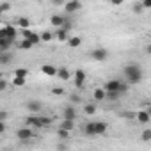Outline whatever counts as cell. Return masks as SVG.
Here are the masks:
<instances>
[{
	"mask_svg": "<svg viewBox=\"0 0 151 151\" xmlns=\"http://www.w3.org/2000/svg\"><path fill=\"white\" fill-rule=\"evenodd\" d=\"M84 114H87V116H94V114H96V105H94V103H87V105H84Z\"/></svg>",
	"mask_w": 151,
	"mask_h": 151,
	"instance_id": "83f0119b",
	"label": "cell"
},
{
	"mask_svg": "<svg viewBox=\"0 0 151 151\" xmlns=\"http://www.w3.org/2000/svg\"><path fill=\"white\" fill-rule=\"evenodd\" d=\"M132 11H133L135 14H142V13H144L146 9L142 7V4H133V7H132Z\"/></svg>",
	"mask_w": 151,
	"mask_h": 151,
	"instance_id": "4dcf8cb0",
	"label": "cell"
},
{
	"mask_svg": "<svg viewBox=\"0 0 151 151\" xmlns=\"http://www.w3.org/2000/svg\"><path fill=\"white\" fill-rule=\"evenodd\" d=\"M84 133L89 135V137H94V135H96V133H94V121H93V123H86V126H84Z\"/></svg>",
	"mask_w": 151,
	"mask_h": 151,
	"instance_id": "cb8c5ba5",
	"label": "cell"
},
{
	"mask_svg": "<svg viewBox=\"0 0 151 151\" xmlns=\"http://www.w3.org/2000/svg\"><path fill=\"white\" fill-rule=\"evenodd\" d=\"M68 46L69 48H78L80 45H82V37L80 36H75V37H68Z\"/></svg>",
	"mask_w": 151,
	"mask_h": 151,
	"instance_id": "e0dca14e",
	"label": "cell"
},
{
	"mask_svg": "<svg viewBox=\"0 0 151 151\" xmlns=\"http://www.w3.org/2000/svg\"><path fill=\"white\" fill-rule=\"evenodd\" d=\"M13 77H23V78H27L29 77V69L27 68H18V69L13 71Z\"/></svg>",
	"mask_w": 151,
	"mask_h": 151,
	"instance_id": "d4e9b609",
	"label": "cell"
},
{
	"mask_svg": "<svg viewBox=\"0 0 151 151\" xmlns=\"http://www.w3.org/2000/svg\"><path fill=\"white\" fill-rule=\"evenodd\" d=\"M16 25H18L20 29H30V25H32V23H30V20H29V18L22 16V18H18V20H16Z\"/></svg>",
	"mask_w": 151,
	"mask_h": 151,
	"instance_id": "44dd1931",
	"label": "cell"
},
{
	"mask_svg": "<svg viewBox=\"0 0 151 151\" xmlns=\"http://www.w3.org/2000/svg\"><path fill=\"white\" fill-rule=\"evenodd\" d=\"M7 87H9V80H6V78H0V93H4Z\"/></svg>",
	"mask_w": 151,
	"mask_h": 151,
	"instance_id": "d6a6232c",
	"label": "cell"
},
{
	"mask_svg": "<svg viewBox=\"0 0 151 151\" xmlns=\"http://www.w3.org/2000/svg\"><path fill=\"white\" fill-rule=\"evenodd\" d=\"M16 137H18L20 140H29V139L34 137V132H32L30 126H23V128H20V130L16 132Z\"/></svg>",
	"mask_w": 151,
	"mask_h": 151,
	"instance_id": "ba28073f",
	"label": "cell"
},
{
	"mask_svg": "<svg viewBox=\"0 0 151 151\" xmlns=\"http://www.w3.org/2000/svg\"><path fill=\"white\" fill-rule=\"evenodd\" d=\"M9 117V112L7 110H0V121H6Z\"/></svg>",
	"mask_w": 151,
	"mask_h": 151,
	"instance_id": "f35d334b",
	"label": "cell"
},
{
	"mask_svg": "<svg viewBox=\"0 0 151 151\" xmlns=\"http://www.w3.org/2000/svg\"><path fill=\"white\" fill-rule=\"evenodd\" d=\"M119 86H121V80H117V78H110V80H107V84H105V91H119Z\"/></svg>",
	"mask_w": 151,
	"mask_h": 151,
	"instance_id": "4fadbf2b",
	"label": "cell"
},
{
	"mask_svg": "<svg viewBox=\"0 0 151 151\" xmlns=\"http://www.w3.org/2000/svg\"><path fill=\"white\" fill-rule=\"evenodd\" d=\"M25 82H27V78H23V77H13V80H11V84L14 87H23Z\"/></svg>",
	"mask_w": 151,
	"mask_h": 151,
	"instance_id": "484cf974",
	"label": "cell"
},
{
	"mask_svg": "<svg viewBox=\"0 0 151 151\" xmlns=\"http://www.w3.org/2000/svg\"><path fill=\"white\" fill-rule=\"evenodd\" d=\"M41 123H43V126H48V124L52 123V117H46V116H41Z\"/></svg>",
	"mask_w": 151,
	"mask_h": 151,
	"instance_id": "74e56055",
	"label": "cell"
},
{
	"mask_svg": "<svg viewBox=\"0 0 151 151\" xmlns=\"http://www.w3.org/2000/svg\"><path fill=\"white\" fill-rule=\"evenodd\" d=\"M140 4H142V7H144V9H149V7H151V0H142Z\"/></svg>",
	"mask_w": 151,
	"mask_h": 151,
	"instance_id": "60d3db41",
	"label": "cell"
},
{
	"mask_svg": "<svg viewBox=\"0 0 151 151\" xmlns=\"http://www.w3.org/2000/svg\"><path fill=\"white\" fill-rule=\"evenodd\" d=\"M139 124H147L149 121H151V114H149V110H139L137 114H135V117H133Z\"/></svg>",
	"mask_w": 151,
	"mask_h": 151,
	"instance_id": "8992f818",
	"label": "cell"
},
{
	"mask_svg": "<svg viewBox=\"0 0 151 151\" xmlns=\"http://www.w3.org/2000/svg\"><path fill=\"white\" fill-rule=\"evenodd\" d=\"M2 37H6V36H4V32H2V29H0V39H2Z\"/></svg>",
	"mask_w": 151,
	"mask_h": 151,
	"instance_id": "f6af8a7d",
	"label": "cell"
},
{
	"mask_svg": "<svg viewBox=\"0 0 151 151\" xmlns=\"http://www.w3.org/2000/svg\"><path fill=\"white\" fill-rule=\"evenodd\" d=\"M128 87H130V86H128L126 82H121V86H119V93H121V94L124 96V94L128 93Z\"/></svg>",
	"mask_w": 151,
	"mask_h": 151,
	"instance_id": "d590c367",
	"label": "cell"
},
{
	"mask_svg": "<svg viewBox=\"0 0 151 151\" xmlns=\"http://www.w3.org/2000/svg\"><path fill=\"white\" fill-rule=\"evenodd\" d=\"M62 119H77V109H75L73 105H68L64 110H62Z\"/></svg>",
	"mask_w": 151,
	"mask_h": 151,
	"instance_id": "30bf717a",
	"label": "cell"
},
{
	"mask_svg": "<svg viewBox=\"0 0 151 151\" xmlns=\"http://www.w3.org/2000/svg\"><path fill=\"white\" fill-rule=\"evenodd\" d=\"M37 2H43V0H37Z\"/></svg>",
	"mask_w": 151,
	"mask_h": 151,
	"instance_id": "bcb514c9",
	"label": "cell"
},
{
	"mask_svg": "<svg viewBox=\"0 0 151 151\" xmlns=\"http://www.w3.org/2000/svg\"><path fill=\"white\" fill-rule=\"evenodd\" d=\"M121 116H123V117H126V119H133V117H135V114H132V112H123Z\"/></svg>",
	"mask_w": 151,
	"mask_h": 151,
	"instance_id": "b9f144b4",
	"label": "cell"
},
{
	"mask_svg": "<svg viewBox=\"0 0 151 151\" xmlns=\"http://www.w3.org/2000/svg\"><path fill=\"white\" fill-rule=\"evenodd\" d=\"M25 109H27L30 114H39V112H41V109H43V103H41V101H37V100H30V101H27V103H25Z\"/></svg>",
	"mask_w": 151,
	"mask_h": 151,
	"instance_id": "52a82bcc",
	"label": "cell"
},
{
	"mask_svg": "<svg viewBox=\"0 0 151 151\" xmlns=\"http://www.w3.org/2000/svg\"><path fill=\"white\" fill-rule=\"evenodd\" d=\"M53 36H55V39H57V41H62V43H66V41H68V37H69V30H66V29L59 27V30H57Z\"/></svg>",
	"mask_w": 151,
	"mask_h": 151,
	"instance_id": "5bb4252c",
	"label": "cell"
},
{
	"mask_svg": "<svg viewBox=\"0 0 151 151\" xmlns=\"http://www.w3.org/2000/svg\"><path fill=\"white\" fill-rule=\"evenodd\" d=\"M4 132H6V123L0 121V133H4Z\"/></svg>",
	"mask_w": 151,
	"mask_h": 151,
	"instance_id": "ee69618b",
	"label": "cell"
},
{
	"mask_svg": "<svg viewBox=\"0 0 151 151\" xmlns=\"http://www.w3.org/2000/svg\"><path fill=\"white\" fill-rule=\"evenodd\" d=\"M13 59H14V55H13V53H9V50L0 52V64L7 66V64H11V62H13Z\"/></svg>",
	"mask_w": 151,
	"mask_h": 151,
	"instance_id": "7c38bea8",
	"label": "cell"
},
{
	"mask_svg": "<svg viewBox=\"0 0 151 151\" xmlns=\"http://www.w3.org/2000/svg\"><path fill=\"white\" fill-rule=\"evenodd\" d=\"M82 9V2L80 0H68V2H64V11L66 14H75L77 11Z\"/></svg>",
	"mask_w": 151,
	"mask_h": 151,
	"instance_id": "7a4b0ae2",
	"label": "cell"
},
{
	"mask_svg": "<svg viewBox=\"0 0 151 151\" xmlns=\"http://www.w3.org/2000/svg\"><path fill=\"white\" fill-rule=\"evenodd\" d=\"M2 32H4L6 37H9V39H13V41H16V37H18V30H16L14 25H6V27L2 29Z\"/></svg>",
	"mask_w": 151,
	"mask_h": 151,
	"instance_id": "9c48e42d",
	"label": "cell"
},
{
	"mask_svg": "<svg viewBox=\"0 0 151 151\" xmlns=\"http://www.w3.org/2000/svg\"><path fill=\"white\" fill-rule=\"evenodd\" d=\"M109 4H110V6H123L124 0H109Z\"/></svg>",
	"mask_w": 151,
	"mask_h": 151,
	"instance_id": "ab89813d",
	"label": "cell"
},
{
	"mask_svg": "<svg viewBox=\"0 0 151 151\" xmlns=\"http://www.w3.org/2000/svg\"><path fill=\"white\" fill-rule=\"evenodd\" d=\"M18 46H20L22 50H30V48H32L34 45H32V43H30L29 39H25V37H23V39L20 41V45H18Z\"/></svg>",
	"mask_w": 151,
	"mask_h": 151,
	"instance_id": "f1b7e54d",
	"label": "cell"
},
{
	"mask_svg": "<svg viewBox=\"0 0 151 151\" xmlns=\"http://www.w3.org/2000/svg\"><path fill=\"white\" fill-rule=\"evenodd\" d=\"M41 73H43V75H46V77H55V75H57V66L43 64V66H41Z\"/></svg>",
	"mask_w": 151,
	"mask_h": 151,
	"instance_id": "8fae6325",
	"label": "cell"
},
{
	"mask_svg": "<svg viewBox=\"0 0 151 151\" xmlns=\"http://www.w3.org/2000/svg\"><path fill=\"white\" fill-rule=\"evenodd\" d=\"M59 128H64V130L71 132V130L75 128V121H73V119H62V123H60V126H59Z\"/></svg>",
	"mask_w": 151,
	"mask_h": 151,
	"instance_id": "7402d4cb",
	"label": "cell"
},
{
	"mask_svg": "<svg viewBox=\"0 0 151 151\" xmlns=\"http://www.w3.org/2000/svg\"><path fill=\"white\" fill-rule=\"evenodd\" d=\"M57 135H59V139H64V140H66V139L69 137V132L64 130V128H59V130H57Z\"/></svg>",
	"mask_w": 151,
	"mask_h": 151,
	"instance_id": "1f68e13d",
	"label": "cell"
},
{
	"mask_svg": "<svg viewBox=\"0 0 151 151\" xmlns=\"http://www.w3.org/2000/svg\"><path fill=\"white\" fill-rule=\"evenodd\" d=\"M94 100H96V101H103V100H105V89L96 87V89H94Z\"/></svg>",
	"mask_w": 151,
	"mask_h": 151,
	"instance_id": "4316f807",
	"label": "cell"
},
{
	"mask_svg": "<svg viewBox=\"0 0 151 151\" xmlns=\"http://www.w3.org/2000/svg\"><path fill=\"white\" fill-rule=\"evenodd\" d=\"M39 37H41V41H43V43H50L52 39H55L53 32H50V30H45L43 34H39Z\"/></svg>",
	"mask_w": 151,
	"mask_h": 151,
	"instance_id": "603a6c76",
	"label": "cell"
},
{
	"mask_svg": "<svg viewBox=\"0 0 151 151\" xmlns=\"http://www.w3.org/2000/svg\"><path fill=\"white\" fill-rule=\"evenodd\" d=\"M123 75H124V82L128 86H135V84H140L142 78H144V71L139 64H126L123 68Z\"/></svg>",
	"mask_w": 151,
	"mask_h": 151,
	"instance_id": "6da1fadb",
	"label": "cell"
},
{
	"mask_svg": "<svg viewBox=\"0 0 151 151\" xmlns=\"http://www.w3.org/2000/svg\"><path fill=\"white\" fill-rule=\"evenodd\" d=\"M73 77H75V78H73V82H75V87H78V89H80V87H84V84H86V78H87V75H86V71H84V69H80V68H78L77 71H75V75H73Z\"/></svg>",
	"mask_w": 151,
	"mask_h": 151,
	"instance_id": "277c9868",
	"label": "cell"
},
{
	"mask_svg": "<svg viewBox=\"0 0 151 151\" xmlns=\"http://www.w3.org/2000/svg\"><path fill=\"white\" fill-rule=\"evenodd\" d=\"M9 9H11V2H2V4H0V16L6 14Z\"/></svg>",
	"mask_w": 151,
	"mask_h": 151,
	"instance_id": "f546056e",
	"label": "cell"
},
{
	"mask_svg": "<svg viewBox=\"0 0 151 151\" xmlns=\"http://www.w3.org/2000/svg\"><path fill=\"white\" fill-rule=\"evenodd\" d=\"M55 77H59L60 80H69L71 78V73H69L68 68H57V75H55Z\"/></svg>",
	"mask_w": 151,
	"mask_h": 151,
	"instance_id": "9a60e30c",
	"label": "cell"
},
{
	"mask_svg": "<svg viewBox=\"0 0 151 151\" xmlns=\"http://www.w3.org/2000/svg\"><path fill=\"white\" fill-rule=\"evenodd\" d=\"M13 39H9V37H2L0 39V52H4V50H9L11 46H13Z\"/></svg>",
	"mask_w": 151,
	"mask_h": 151,
	"instance_id": "d6986e66",
	"label": "cell"
},
{
	"mask_svg": "<svg viewBox=\"0 0 151 151\" xmlns=\"http://www.w3.org/2000/svg\"><path fill=\"white\" fill-rule=\"evenodd\" d=\"M52 94L60 96V94H64V89H62V87H53V89H52Z\"/></svg>",
	"mask_w": 151,
	"mask_h": 151,
	"instance_id": "8d00e7d4",
	"label": "cell"
},
{
	"mask_svg": "<svg viewBox=\"0 0 151 151\" xmlns=\"http://www.w3.org/2000/svg\"><path fill=\"white\" fill-rule=\"evenodd\" d=\"M64 2H66V0H52V4H53V6H62Z\"/></svg>",
	"mask_w": 151,
	"mask_h": 151,
	"instance_id": "7bdbcfd3",
	"label": "cell"
},
{
	"mask_svg": "<svg viewBox=\"0 0 151 151\" xmlns=\"http://www.w3.org/2000/svg\"><path fill=\"white\" fill-rule=\"evenodd\" d=\"M91 59L98 60V62H103V60L109 59V50H105V48H94L91 52Z\"/></svg>",
	"mask_w": 151,
	"mask_h": 151,
	"instance_id": "3957f363",
	"label": "cell"
},
{
	"mask_svg": "<svg viewBox=\"0 0 151 151\" xmlns=\"http://www.w3.org/2000/svg\"><path fill=\"white\" fill-rule=\"evenodd\" d=\"M80 100H82V98H80L78 94H71V96H69V101H71V105H78V103H80Z\"/></svg>",
	"mask_w": 151,
	"mask_h": 151,
	"instance_id": "836d02e7",
	"label": "cell"
},
{
	"mask_svg": "<svg viewBox=\"0 0 151 151\" xmlns=\"http://www.w3.org/2000/svg\"><path fill=\"white\" fill-rule=\"evenodd\" d=\"M62 22H64V16H62V14H52V16H50V23H52L53 27H60Z\"/></svg>",
	"mask_w": 151,
	"mask_h": 151,
	"instance_id": "ffe728a7",
	"label": "cell"
},
{
	"mask_svg": "<svg viewBox=\"0 0 151 151\" xmlns=\"http://www.w3.org/2000/svg\"><path fill=\"white\" fill-rule=\"evenodd\" d=\"M142 140H144V142H149V140H151V130H149V128L142 132Z\"/></svg>",
	"mask_w": 151,
	"mask_h": 151,
	"instance_id": "e575fe53",
	"label": "cell"
},
{
	"mask_svg": "<svg viewBox=\"0 0 151 151\" xmlns=\"http://www.w3.org/2000/svg\"><path fill=\"white\" fill-rule=\"evenodd\" d=\"M107 132V123L103 121H94V133L96 135H103Z\"/></svg>",
	"mask_w": 151,
	"mask_h": 151,
	"instance_id": "2e32d148",
	"label": "cell"
},
{
	"mask_svg": "<svg viewBox=\"0 0 151 151\" xmlns=\"http://www.w3.org/2000/svg\"><path fill=\"white\" fill-rule=\"evenodd\" d=\"M121 96L123 94L119 91H105V100H109V101H117Z\"/></svg>",
	"mask_w": 151,
	"mask_h": 151,
	"instance_id": "ac0fdd59",
	"label": "cell"
},
{
	"mask_svg": "<svg viewBox=\"0 0 151 151\" xmlns=\"http://www.w3.org/2000/svg\"><path fill=\"white\" fill-rule=\"evenodd\" d=\"M25 124L27 126H34V128H43V123H41V116L39 114H30L25 117Z\"/></svg>",
	"mask_w": 151,
	"mask_h": 151,
	"instance_id": "5b68a950",
	"label": "cell"
}]
</instances>
